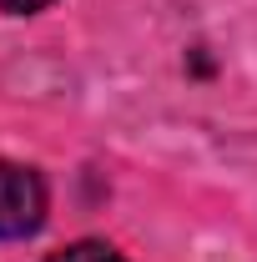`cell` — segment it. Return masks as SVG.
<instances>
[{"label":"cell","instance_id":"obj_3","mask_svg":"<svg viewBox=\"0 0 257 262\" xmlns=\"http://www.w3.org/2000/svg\"><path fill=\"white\" fill-rule=\"evenodd\" d=\"M10 15H31V10H40V5H51V0H0Z\"/></svg>","mask_w":257,"mask_h":262},{"label":"cell","instance_id":"obj_1","mask_svg":"<svg viewBox=\"0 0 257 262\" xmlns=\"http://www.w3.org/2000/svg\"><path fill=\"white\" fill-rule=\"evenodd\" d=\"M46 222V182L20 162H0V237H31Z\"/></svg>","mask_w":257,"mask_h":262},{"label":"cell","instance_id":"obj_2","mask_svg":"<svg viewBox=\"0 0 257 262\" xmlns=\"http://www.w3.org/2000/svg\"><path fill=\"white\" fill-rule=\"evenodd\" d=\"M51 262H126L116 247H106V242H76V247H66V252H56Z\"/></svg>","mask_w":257,"mask_h":262}]
</instances>
